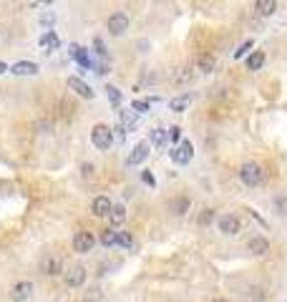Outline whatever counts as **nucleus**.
Segmentation results:
<instances>
[{"instance_id":"27","label":"nucleus","mask_w":287,"mask_h":302,"mask_svg":"<svg viewBox=\"0 0 287 302\" xmlns=\"http://www.w3.org/2000/svg\"><path fill=\"white\" fill-rule=\"evenodd\" d=\"M212 222H214V209L204 207V209L199 212V217H197V224H199V226H209Z\"/></svg>"},{"instance_id":"16","label":"nucleus","mask_w":287,"mask_h":302,"mask_svg":"<svg viewBox=\"0 0 287 302\" xmlns=\"http://www.w3.org/2000/svg\"><path fill=\"white\" fill-rule=\"evenodd\" d=\"M119 119H121L124 131H134V129H136V124H139V114H136L134 108H131V111L121 108V111H119Z\"/></svg>"},{"instance_id":"8","label":"nucleus","mask_w":287,"mask_h":302,"mask_svg":"<svg viewBox=\"0 0 287 302\" xmlns=\"http://www.w3.org/2000/svg\"><path fill=\"white\" fill-rule=\"evenodd\" d=\"M93 247H96V237L91 234V232H76L73 234V252H78V254H88V252H93Z\"/></svg>"},{"instance_id":"30","label":"nucleus","mask_w":287,"mask_h":302,"mask_svg":"<svg viewBox=\"0 0 287 302\" xmlns=\"http://www.w3.org/2000/svg\"><path fill=\"white\" fill-rule=\"evenodd\" d=\"M194 78V71L192 68H179L176 73H174V83H189Z\"/></svg>"},{"instance_id":"1","label":"nucleus","mask_w":287,"mask_h":302,"mask_svg":"<svg viewBox=\"0 0 287 302\" xmlns=\"http://www.w3.org/2000/svg\"><path fill=\"white\" fill-rule=\"evenodd\" d=\"M237 176H239V181H242L244 186H249V189H257V186L265 184V169H262L257 161H244V164L239 166Z\"/></svg>"},{"instance_id":"20","label":"nucleus","mask_w":287,"mask_h":302,"mask_svg":"<svg viewBox=\"0 0 287 302\" xmlns=\"http://www.w3.org/2000/svg\"><path fill=\"white\" fill-rule=\"evenodd\" d=\"M189 103H192V93H184V96L171 98V101H169V108H171L174 114H184V111L189 108Z\"/></svg>"},{"instance_id":"29","label":"nucleus","mask_w":287,"mask_h":302,"mask_svg":"<svg viewBox=\"0 0 287 302\" xmlns=\"http://www.w3.org/2000/svg\"><path fill=\"white\" fill-rule=\"evenodd\" d=\"M41 46H48V48L53 51V48H58V46H61V41H58V35H56L53 30H48V33L41 38Z\"/></svg>"},{"instance_id":"28","label":"nucleus","mask_w":287,"mask_h":302,"mask_svg":"<svg viewBox=\"0 0 287 302\" xmlns=\"http://www.w3.org/2000/svg\"><path fill=\"white\" fill-rule=\"evenodd\" d=\"M106 96H109L111 106H121V101H124V96H121V91L116 86H106Z\"/></svg>"},{"instance_id":"26","label":"nucleus","mask_w":287,"mask_h":302,"mask_svg":"<svg viewBox=\"0 0 287 302\" xmlns=\"http://www.w3.org/2000/svg\"><path fill=\"white\" fill-rule=\"evenodd\" d=\"M98 239H101V244H103V247H109V249H111V247H116V229H114V226H111V229H103Z\"/></svg>"},{"instance_id":"10","label":"nucleus","mask_w":287,"mask_h":302,"mask_svg":"<svg viewBox=\"0 0 287 302\" xmlns=\"http://www.w3.org/2000/svg\"><path fill=\"white\" fill-rule=\"evenodd\" d=\"M111 209H114V202H111L109 197H96V199L91 202V214H93V217H98V219L109 217V214H111Z\"/></svg>"},{"instance_id":"41","label":"nucleus","mask_w":287,"mask_h":302,"mask_svg":"<svg viewBox=\"0 0 287 302\" xmlns=\"http://www.w3.org/2000/svg\"><path fill=\"white\" fill-rule=\"evenodd\" d=\"M83 302H93V300H83Z\"/></svg>"},{"instance_id":"11","label":"nucleus","mask_w":287,"mask_h":302,"mask_svg":"<svg viewBox=\"0 0 287 302\" xmlns=\"http://www.w3.org/2000/svg\"><path fill=\"white\" fill-rule=\"evenodd\" d=\"M68 88H71L76 96L86 98V101H91V98L96 96V91H93V88H91L88 83H83V81H81L78 76H71V78H68Z\"/></svg>"},{"instance_id":"40","label":"nucleus","mask_w":287,"mask_h":302,"mask_svg":"<svg viewBox=\"0 0 287 302\" xmlns=\"http://www.w3.org/2000/svg\"><path fill=\"white\" fill-rule=\"evenodd\" d=\"M212 302H229V300H224V297H214Z\"/></svg>"},{"instance_id":"21","label":"nucleus","mask_w":287,"mask_h":302,"mask_svg":"<svg viewBox=\"0 0 287 302\" xmlns=\"http://www.w3.org/2000/svg\"><path fill=\"white\" fill-rule=\"evenodd\" d=\"M244 66H247L249 71H260V68L265 66V53H262V51H252V53L247 56Z\"/></svg>"},{"instance_id":"22","label":"nucleus","mask_w":287,"mask_h":302,"mask_svg":"<svg viewBox=\"0 0 287 302\" xmlns=\"http://www.w3.org/2000/svg\"><path fill=\"white\" fill-rule=\"evenodd\" d=\"M166 141H169V139H166V129H151V134H149V144H151V146L161 149Z\"/></svg>"},{"instance_id":"39","label":"nucleus","mask_w":287,"mask_h":302,"mask_svg":"<svg viewBox=\"0 0 287 302\" xmlns=\"http://www.w3.org/2000/svg\"><path fill=\"white\" fill-rule=\"evenodd\" d=\"M5 71H8V63H3V61H0V76L5 73Z\"/></svg>"},{"instance_id":"17","label":"nucleus","mask_w":287,"mask_h":302,"mask_svg":"<svg viewBox=\"0 0 287 302\" xmlns=\"http://www.w3.org/2000/svg\"><path fill=\"white\" fill-rule=\"evenodd\" d=\"M255 13L262 18H270L277 13V0H255Z\"/></svg>"},{"instance_id":"31","label":"nucleus","mask_w":287,"mask_h":302,"mask_svg":"<svg viewBox=\"0 0 287 302\" xmlns=\"http://www.w3.org/2000/svg\"><path fill=\"white\" fill-rule=\"evenodd\" d=\"M252 48H255V41H244V43H242V46H239V48H237V51L232 53V56H234V61L244 58V56H247V53H249Z\"/></svg>"},{"instance_id":"18","label":"nucleus","mask_w":287,"mask_h":302,"mask_svg":"<svg viewBox=\"0 0 287 302\" xmlns=\"http://www.w3.org/2000/svg\"><path fill=\"white\" fill-rule=\"evenodd\" d=\"M109 222H111L114 229L124 226V222H126V207H124V204H114V209H111V214H109Z\"/></svg>"},{"instance_id":"34","label":"nucleus","mask_w":287,"mask_h":302,"mask_svg":"<svg viewBox=\"0 0 287 302\" xmlns=\"http://www.w3.org/2000/svg\"><path fill=\"white\" fill-rule=\"evenodd\" d=\"M149 106H151V101H149V98H141V101H134V103H131V108H134L136 114H146V111H149Z\"/></svg>"},{"instance_id":"24","label":"nucleus","mask_w":287,"mask_h":302,"mask_svg":"<svg viewBox=\"0 0 287 302\" xmlns=\"http://www.w3.org/2000/svg\"><path fill=\"white\" fill-rule=\"evenodd\" d=\"M272 207H275V214H277V217L287 219V197L285 194H277V197L272 199Z\"/></svg>"},{"instance_id":"25","label":"nucleus","mask_w":287,"mask_h":302,"mask_svg":"<svg viewBox=\"0 0 287 302\" xmlns=\"http://www.w3.org/2000/svg\"><path fill=\"white\" fill-rule=\"evenodd\" d=\"M116 247L121 249H134V237L129 232H116Z\"/></svg>"},{"instance_id":"23","label":"nucleus","mask_w":287,"mask_h":302,"mask_svg":"<svg viewBox=\"0 0 287 302\" xmlns=\"http://www.w3.org/2000/svg\"><path fill=\"white\" fill-rule=\"evenodd\" d=\"M171 212L176 214V217H184L187 212H189V199L187 197H176V199H171Z\"/></svg>"},{"instance_id":"9","label":"nucleus","mask_w":287,"mask_h":302,"mask_svg":"<svg viewBox=\"0 0 287 302\" xmlns=\"http://www.w3.org/2000/svg\"><path fill=\"white\" fill-rule=\"evenodd\" d=\"M8 297L13 302H25L33 297V282H28V280H20V282H15L13 287H10V292H8Z\"/></svg>"},{"instance_id":"36","label":"nucleus","mask_w":287,"mask_h":302,"mask_svg":"<svg viewBox=\"0 0 287 302\" xmlns=\"http://www.w3.org/2000/svg\"><path fill=\"white\" fill-rule=\"evenodd\" d=\"M41 23H43V25H51V23H56V15H53V13H43V15H41Z\"/></svg>"},{"instance_id":"33","label":"nucleus","mask_w":287,"mask_h":302,"mask_svg":"<svg viewBox=\"0 0 287 302\" xmlns=\"http://www.w3.org/2000/svg\"><path fill=\"white\" fill-rule=\"evenodd\" d=\"M166 139H169L171 144L182 141V126H171V129H166Z\"/></svg>"},{"instance_id":"7","label":"nucleus","mask_w":287,"mask_h":302,"mask_svg":"<svg viewBox=\"0 0 287 302\" xmlns=\"http://www.w3.org/2000/svg\"><path fill=\"white\" fill-rule=\"evenodd\" d=\"M169 156H171L174 164L187 166V164L192 161V156H194V146H192V141H179V146H171Z\"/></svg>"},{"instance_id":"38","label":"nucleus","mask_w":287,"mask_h":302,"mask_svg":"<svg viewBox=\"0 0 287 302\" xmlns=\"http://www.w3.org/2000/svg\"><path fill=\"white\" fill-rule=\"evenodd\" d=\"M124 134H126L124 126H116V129H114V141H124Z\"/></svg>"},{"instance_id":"35","label":"nucleus","mask_w":287,"mask_h":302,"mask_svg":"<svg viewBox=\"0 0 287 302\" xmlns=\"http://www.w3.org/2000/svg\"><path fill=\"white\" fill-rule=\"evenodd\" d=\"M81 176H83V179L96 176V166H93V164H88V161H86V164H81Z\"/></svg>"},{"instance_id":"3","label":"nucleus","mask_w":287,"mask_h":302,"mask_svg":"<svg viewBox=\"0 0 287 302\" xmlns=\"http://www.w3.org/2000/svg\"><path fill=\"white\" fill-rule=\"evenodd\" d=\"M217 229L224 234V237H237L239 232H242V219L237 217V214H219L217 217Z\"/></svg>"},{"instance_id":"14","label":"nucleus","mask_w":287,"mask_h":302,"mask_svg":"<svg viewBox=\"0 0 287 302\" xmlns=\"http://www.w3.org/2000/svg\"><path fill=\"white\" fill-rule=\"evenodd\" d=\"M194 66H197L199 73H214L217 58L212 56V53H199V56L194 58Z\"/></svg>"},{"instance_id":"5","label":"nucleus","mask_w":287,"mask_h":302,"mask_svg":"<svg viewBox=\"0 0 287 302\" xmlns=\"http://www.w3.org/2000/svg\"><path fill=\"white\" fill-rule=\"evenodd\" d=\"M86 277H88V272H86V267H83V265H71V267H66V270H63V282H66L71 290L83 287Z\"/></svg>"},{"instance_id":"19","label":"nucleus","mask_w":287,"mask_h":302,"mask_svg":"<svg viewBox=\"0 0 287 302\" xmlns=\"http://www.w3.org/2000/svg\"><path fill=\"white\" fill-rule=\"evenodd\" d=\"M71 56L83 66V68H93V61L88 58V53H86V48L83 46H78V43H73L71 46Z\"/></svg>"},{"instance_id":"13","label":"nucleus","mask_w":287,"mask_h":302,"mask_svg":"<svg viewBox=\"0 0 287 302\" xmlns=\"http://www.w3.org/2000/svg\"><path fill=\"white\" fill-rule=\"evenodd\" d=\"M149 149H151V144H149V141H139V144L134 146V151L126 156V164H129V166H139L141 161H146Z\"/></svg>"},{"instance_id":"2","label":"nucleus","mask_w":287,"mask_h":302,"mask_svg":"<svg viewBox=\"0 0 287 302\" xmlns=\"http://www.w3.org/2000/svg\"><path fill=\"white\" fill-rule=\"evenodd\" d=\"M91 144L98 151H109L114 146V129L106 124H93L91 129Z\"/></svg>"},{"instance_id":"37","label":"nucleus","mask_w":287,"mask_h":302,"mask_svg":"<svg viewBox=\"0 0 287 302\" xmlns=\"http://www.w3.org/2000/svg\"><path fill=\"white\" fill-rule=\"evenodd\" d=\"M141 181H144V184H149V186H156V179H154L149 171H144V174H141Z\"/></svg>"},{"instance_id":"12","label":"nucleus","mask_w":287,"mask_h":302,"mask_svg":"<svg viewBox=\"0 0 287 302\" xmlns=\"http://www.w3.org/2000/svg\"><path fill=\"white\" fill-rule=\"evenodd\" d=\"M247 249H249V254H255V257H265V254L270 252V242H267L262 234H255V237H249Z\"/></svg>"},{"instance_id":"32","label":"nucleus","mask_w":287,"mask_h":302,"mask_svg":"<svg viewBox=\"0 0 287 302\" xmlns=\"http://www.w3.org/2000/svg\"><path fill=\"white\" fill-rule=\"evenodd\" d=\"M93 53H96L98 58L109 61V51H106V46H103V41H101V38H93Z\"/></svg>"},{"instance_id":"4","label":"nucleus","mask_w":287,"mask_h":302,"mask_svg":"<svg viewBox=\"0 0 287 302\" xmlns=\"http://www.w3.org/2000/svg\"><path fill=\"white\" fill-rule=\"evenodd\" d=\"M63 259L58 257V254H53V252H48L43 259H41V272L46 275V277H63Z\"/></svg>"},{"instance_id":"15","label":"nucleus","mask_w":287,"mask_h":302,"mask_svg":"<svg viewBox=\"0 0 287 302\" xmlns=\"http://www.w3.org/2000/svg\"><path fill=\"white\" fill-rule=\"evenodd\" d=\"M10 71H13V76H35L41 68H38V63H33V61H18V63L10 66Z\"/></svg>"},{"instance_id":"6","label":"nucleus","mask_w":287,"mask_h":302,"mask_svg":"<svg viewBox=\"0 0 287 302\" xmlns=\"http://www.w3.org/2000/svg\"><path fill=\"white\" fill-rule=\"evenodd\" d=\"M129 15L126 13H114V15H109V20H106V30L114 35V38H121L126 30H129Z\"/></svg>"}]
</instances>
